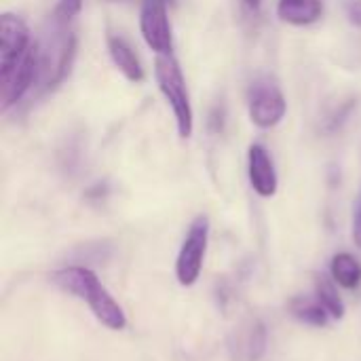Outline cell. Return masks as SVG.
Returning <instances> with one entry per match:
<instances>
[{
	"label": "cell",
	"instance_id": "6da1fadb",
	"mask_svg": "<svg viewBox=\"0 0 361 361\" xmlns=\"http://www.w3.org/2000/svg\"><path fill=\"white\" fill-rule=\"evenodd\" d=\"M51 281L68 292L85 300L95 315L99 324H104L108 330L121 332L127 326V317L121 309V305L112 298V294L104 288V283L97 279V275L85 267H68L61 271H55Z\"/></svg>",
	"mask_w": 361,
	"mask_h": 361
},
{
	"label": "cell",
	"instance_id": "d6986e66",
	"mask_svg": "<svg viewBox=\"0 0 361 361\" xmlns=\"http://www.w3.org/2000/svg\"><path fill=\"white\" fill-rule=\"evenodd\" d=\"M250 8H258L260 6V0H243Z\"/></svg>",
	"mask_w": 361,
	"mask_h": 361
},
{
	"label": "cell",
	"instance_id": "8fae6325",
	"mask_svg": "<svg viewBox=\"0 0 361 361\" xmlns=\"http://www.w3.org/2000/svg\"><path fill=\"white\" fill-rule=\"evenodd\" d=\"M277 15L286 23L309 25V23H315L324 15V2L322 0H279Z\"/></svg>",
	"mask_w": 361,
	"mask_h": 361
},
{
	"label": "cell",
	"instance_id": "8992f818",
	"mask_svg": "<svg viewBox=\"0 0 361 361\" xmlns=\"http://www.w3.org/2000/svg\"><path fill=\"white\" fill-rule=\"evenodd\" d=\"M288 104L279 87L271 80H256L250 89V118L260 129H271L286 116Z\"/></svg>",
	"mask_w": 361,
	"mask_h": 361
},
{
	"label": "cell",
	"instance_id": "277c9868",
	"mask_svg": "<svg viewBox=\"0 0 361 361\" xmlns=\"http://www.w3.org/2000/svg\"><path fill=\"white\" fill-rule=\"evenodd\" d=\"M74 53L76 38L70 32H59L47 47L38 44V82L42 89H53L68 76Z\"/></svg>",
	"mask_w": 361,
	"mask_h": 361
},
{
	"label": "cell",
	"instance_id": "4fadbf2b",
	"mask_svg": "<svg viewBox=\"0 0 361 361\" xmlns=\"http://www.w3.org/2000/svg\"><path fill=\"white\" fill-rule=\"evenodd\" d=\"M330 273L332 279L343 286L345 290H355L360 288L361 283V264L357 262V258H353L351 254L343 252L336 254L330 262Z\"/></svg>",
	"mask_w": 361,
	"mask_h": 361
},
{
	"label": "cell",
	"instance_id": "ba28073f",
	"mask_svg": "<svg viewBox=\"0 0 361 361\" xmlns=\"http://www.w3.org/2000/svg\"><path fill=\"white\" fill-rule=\"evenodd\" d=\"M30 49V32L21 17L4 13L0 17V74L8 72Z\"/></svg>",
	"mask_w": 361,
	"mask_h": 361
},
{
	"label": "cell",
	"instance_id": "9c48e42d",
	"mask_svg": "<svg viewBox=\"0 0 361 361\" xmlns=\"http://www.w3.org/2000/svg\"><path fill=\"white\" fill-rule=\"evenodd\" d=\"M247 173H250V184L252 188L269 199L277 192V171L273 165L271 154L267 152L264 146L260 144H252L250 146V154H247Z\"/></svg>",
	"mask_w": 361,
	"mask_h": 361
},
{
	"label": "cell",
	"instance_id": "3957f363",
	"mask_svg": "<svg viewBox=\"0 0 361 361\" xmlns=\"http://www.w3.org/2000/svg\"><path fill=\"white\" fill-rule=\"evenodd\" d=\"M207 241H209V220L207 216H197L192 224L188 226V233L182 241V247L176 260V277L180 286L190 288L197 283L203 271Z\"/></svg>",
	"mask_w": 361,
	"mask_h": 361
},
{
	"label": "cell",
	"instance_id": "ac0fdd59",
	"mask_svg": "<svg viewBox=\"0 0 361 361\" xmlns=\"http://www.w3.org/2000/svg\"><path fill=\"white\" fill-rule=\"evenodd\" d=\"M353 241H355V245L361 250V197L360 201H357L355 214H353Z\"/></svg>",
	"mask_w": 361,
	"mask_h": 361
},
{
	"label": "cell",
	"instance_id": "7a4b0ae2",
	"mask_svg": "<svg viewBox=\"0 0 361 361\" xmlns=\"http://www.w3.org/2000/svg\"><path fill=\"white\" fill-rule=\"evenodd\" d=\"M154 76L159 82V89L167 104L171 106V112L176 116V127L178 135L182 140H188L195 129V116H192V106H190V95L186 89V80L182 74V68L178 59L169 55H157L154 59Z\"/></svg>",
	"mask_w": 361,
	"mask_h": 361
},
{
	"label": "cell",
	"instance_id": "7c38bea8",
	"mask_svg": "<svg viewBox=\"0 0 361 361\" xmlns=\"http://www.w3.org/2000/svg\"><path fill=\"white\" fill-rule=\"evenodd\" d=\"M290 313L294 319H298L305 326H313V328H324L328 326V317L330 313L324 309V305L319 302L317 296H294L288 305Z\"/></svg>",
	"mask_w": 361,
	"mask_h": 361
},
{
	"label": "cell",
	"instance_id": "e0dca14e",
	"mask_svg": "<svg viewBox=\"0 0 361 361\" xmlns=\"http://www.w3.org/2000/svg\"><path fill=\"white\" fill-rule=\"evenodd\" d=\"M347 17L351 23L361 27V0H349L347 2Z\"/></svg>",
	"mask_w": 361,
	"mask_h": 361
},
{
	"label": "cell",
	"instance_id": "52a82bcc",
	"mask_svg": "<svg viewBox=\"0 0 361 361\" xmlns=\"http://www.w3.org/2000/svg\"><path fill=\"white\" fill-rule=\"evenodd\" d=\"M2 78V110H8L11 106H15L27 91L32 85L38 82V44H32L27 49V53L4 74H0Z\"/></svg>",
	"mask_w": 361,
	"mask_h": 361
},
{
	"label": "cell",
	"instance_id": "9a60e30c",
	"mask_svg": "<svg viewBox=\"0 0 361 361\" xmlns=\"http://www.w3.org/2000/svg\"><path fill=\"white\" fill-rule=\"evenodd\" d=\"M267 351V330L262 324H254L250 332V343H247V357L252 361H258Z\"/></svg>",
	"mask_w": 361,
	"mask_h": 361
},
{
	"label": "cell",
	"instance_id": "30bf717a",
	"mask_svg": "<svg viewBox=\"0 0 361 361\" xmlns=\"http://www.w3.org/2000/svg\"><path fill=\"white\" fill-rule=\"evenodd\" d=\"M108 51L114 61V66L125 74L127 80L131 82H142L144 80V68L140 63V57L131 49V44L121 38V36H108Z\"/></svg>",
	"mask_w": 361,
	"mask_h": 361
},
{
	"label": "cell",
	"instance_id": "2e32d148",
	"mask_svg": "<svg viewBox=\"0 0 361 361\" xmlns=\"http://www.w3.org/2000/svg\"><path fill=\"white\" fill-rule=\"evenodd\" d=\"M82 8V0H59L55 6V19L59 23L70 21L72 17H76Z\"/></svg>",
	"mask_w": 361,
	"mask_h": 361
},
{
	"label": "cell",
	"instance_id": "5b68a950",
	"mask_svg": "<svg viewBox=\"0 0 361 361\" xmlns=\"http://www.w3.org/2000/svg\"><path fill=\"white\" fill-rule=\"evenodd\" d=\"M140 32L157 55H169L173 51V34L167 15V0H142L140 6Z\"/></svg>",
	"mask_w": 361,
	"mask_h": 361
},
{
	"label": "cell",
	"instance_id": "5bb4252c",
	"mask_svg": "<svg viewBox=\"0 0 361 361\" xmlns=\"http://www.w3.org/2000/svg\"><path fill=\"white\" fill-rule=\"evenodd\" d=\"M315 296L319 298V302L324 305V309L330 313L332 319H343L345 317V302H343L338 290L334 288V283L328 277H324V275L315 277Z\"/></svg>",
	"mask_w": 361,
	"mask_h": 361
}]
</instances>
